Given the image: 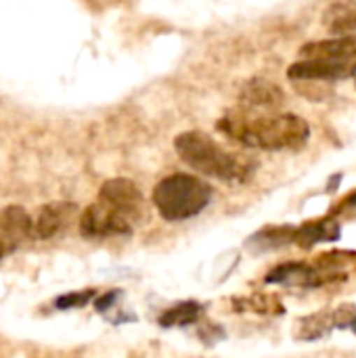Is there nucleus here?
Returning <instances> with one entry per match:
<instances>
[{"label": "nucleus", "mask_w": 356, "mask_h": 358, "mask_svg": "<svg viewBox=\"0 0 356 358\" xmlns=\"http://www.w3.org/2000/svg\"><path fill=\"white\" fill-rule=\"evenodd\" d=\"M216 126L241 145L266 151H296L302 149L311 136L308 122L296 113L254 115L248 107L229 111Z\"/></svg>", "instance_id": "1"}, {"label": "nucleus", "mask_w": 356, "mask_h": 358, "mask_svg": "<svg viewBox=\"0 0 356 358\" xmlns=\"http://www.w3.org/2000/svg\"><path fill=\"white\" fill-rule=\"evenodd\" d=\"M174 147L180 159L199 174L227 182H243L254 174V162L250 157L227 151L212 136L199 130L178 134Z\"/></svg>", "instance_id": "2"}, {"label": "nucleus", "mask_w": 356, "mask_h": 358, "mask_svg": "<svg viewBox=\"0 0 356 358\" xmlns=\"http://www.w3.org/2000/svg\"><path fill=\"white\" fill-rule=\"evenodd\" d=\"M212 199V187L191 174H172L153 189V203L170 222L197 216Z\"/></svg>", "instance_id": "3"}, {"label": "nucleus", "mask_w": 356, "mask_h": 358, "mask_svg": "<svg viewBox=\"0 0 356 358\" xmlns=\"http://www.w3.org/2000/svg\"><path fill=\"white\" fill-rule=\"evenodd\" d=\"M80 233L88 239L120 237L132 233V222L103 201L88 206L80 216Z\"/></svg>", "instance_id": "4"}, {"label": "nucleus", "mask_w": 356, "mask_h": 358, "mask_svg": "<svg viewBox=\"0 0 356 358\" xmlns=\"http://www.w3.org/2000/svg\"><path fill=\"white\" fill-rule=\"evenodd\" d=\"M99 201L107 203L115 212L124 214L132 224H136L143 218V193L138 187L128 178H113L107 180L99 191Z\"/></svg>", "instance_id": "5"}, {"label": "nucleus", "mask_w": 356, "mask_h": 358, "mask_svg": "<svg viewBox=\"0 0 356 358\" xmlns=\"http://www.w3.org/2000/svg\"><path fill=\"white\" fill-rule=\"evenodd\" d=\"M34 233V220L21 206H6L0 212V260L13 254Z\"/></svg>", "instance_id": "6"}, {"label": "nucleus", "mask_w": 356, "mask_h": 358, "mask_svg": "<svg viewBox=\"0 0 356 358\" xmlns=\"http://www.w3.org/2000/svg\"><path fill=\"white\" fill-rule=\"evenodd\" d=\"M356 73V63H340V61H323V59H302L287 69L292 80H321L336 82L346 80Z\"/></svg>", "instance_id": "7"}, {"label": "nucleus", "mask_w": 356, "mask_h": 358, "mask_svg": "<svg viewBox=\"0 0 356 358\" xmlns=\"http://www.w3.org/2000/svg\"><path fill=\"white\" fill-rule=\"evenodd\" d=\"M78 216L76 203H48L42 206L34 218V235L38 239H52L59 233H65Z\"/></svg>", "instance_id": "8"}, {"label": "nucleus", "mask_w": 356, "mask_h": 358, "mask_svg": "<svg viewBox=\"0 0 356 358\" xmlns=\"http://www.w3.org/2000/svg\"><path fill=\"white\" fill-rule=\"evenodd\" d=\"M302 59H323V61H340V63H356V34L308 42L300 48Z\"/></svg>", "instance_id": "9"}, {"label": "nucleus", "mask_w": 356, "mask_h": 358, "mask_svg": "<svg viewBox=\"0 0 356 358\" xmlns=\"http://www.w3.org/2000/svg\"><path fill=\"white\" fill-rule=\"evenodd\" d=\"M241 103L248 109H277L283 105V90L269 80L254 78L241 88Z\"/></svg>", "instance_id": "10"}, {"label": "nucleus", "mask_w": 356, "mask_h": 358, "mask_svg": "<svg viewBox=\"0 0 356 358\" xmlns=\"http://www.w3.org/2000/svg\"><path fill=\"white\" fill-rule=\"evenodd\" d=\"M325 279L319 271H315L311 264L304 262H287L277 268H273L266 275V283H279V285H296V287H317Z\"/></svg>", "instance_id": "11"}, {"label": "nucleus", "mask_w": 356, "mask_h": 358, "mask_svg": "<svg viewBox=\"0 0 356 358\" xmlns=\"http://www.w3.org/2000/svg\"><path fill=\"white\" fill-rule=\"evenodd\" d=\"M338 237H340V224H338V220H334V216H329L323 220L306 222L300 229H296L294 243L308 250L323 241H338Z\"/></svg>", "instance_id": "12"}, {"label": "nucleus", "mask_w": 356, "mask_h": 358, "mask_svg": "<svg viewBox=\"0 0 356 358\" xmlns=\"http://www.w3.org/2000/svg\"><path fill=\"white\" fill-rule=\"evenodd\" d=\"M296 237V229L294 227H266L262 231H258L250 241H248V248L256 254H262V252H273V250H279L287 243H292Z\"/></svg>", "instance_id": "13"}, {"label": "nucleus", "mask_w": 356, "mask_h": 358, "mask_svg": "<svg viewBox=\"0 0 356 358\" xmlns=\"http://www.w3.org/2000/svg\"><path fill=\"white\" fill-rule=\"evenodd\" d=\"M334 327H336V310L334 313H317V315H311V317L298 321L296 338L313 342V340L327 336Z\"/></svg>", "instance_id": "14"}, {"label": "nucleus", "mask_w": 356, "mask_h": 358, "mask_svg": "<svg viewBox=\"0 0 356 358\" xmlns=\"http://www.w3.org/2000/svg\"><path fill=\"white\" fill-rule=\"evenodd\" d=\"M204 308L197 302H180L172 308H168L162 317H159V325L162 327H185L191 325L195 321H199Z\"/></svg>", "instance_id": "15"}, {"label": "nucleus", "mask_w": 356, "mask_h": 358, "mask_svg": "<svg viewBox=\"0 0 356 358\" xmlns=\"http://www.w3.org/2000/svg\"><path fill=\"white\" fill-rule=\"evenodd\" d=\"M256 310V313H273V308H277L281 313V304L277 302V298L271 296H258L254 298H245V300H235V310Z\"/></svg>", "instance_id": "16"}, {"label": "nucleus", "mask_w": 356, "mask_h": 358, "mask_svg": "<svg viewBox=\"0 0 356 358\" xmlns=\"http://www.w3.org/2000/svg\"><path fill=\"white\" fill-rule=\"evenodd\" d=\"M94 298V289H84V292H71V294H65L61 298H57L55 306L59 310H69V308H80L84 304H88L90 300Z\"/></svg>", "instance_id": "17"}, {"label": "nucleus", "mask_w": 356, "mask_h": 358, "mask_svg": "<svg viewBox=\"0 0 356 358\" xmlns=\"http://www.w3.org/2000/svg\"><path fill=\"white\" fill-rule=\"evenodd\" d=\"M332 216H346V218L356 216V191L355 193H350V195H346V197L336 206V210L332 212Z\"/></svg>", "instance_id": "18"}, {"label": "nucleus", "mask_w": 356, "mask_h": 358, "mask_svg": "<svg viewBox=\"0 0 356 358\" xmlns=\"http://www.w3.org/2000/svg\"><path fill=\"white\" fill-rule=\"evenodd\" d=\"M334 31H356V13H348V15H342L340 19H336V23L332 25Z\"/></svg>", "instance_id": "19"}, {"label": "nucleus", "mask_w": 356, "mask_h": 358, "mask_svg": "<svg viewBox=\"0 0 356 358\" xmlns=\"http://www.w3.org/2000/svg\"><path fill=\"white\" fill-rule=\"evenodd\" d=\"M120 298V289H113V292H109V294H105L103 298H99L97 300V310L99 313H105V310H109V306H113V302Z\"/></svg>", "instance_id": "20"}]
</instances>
